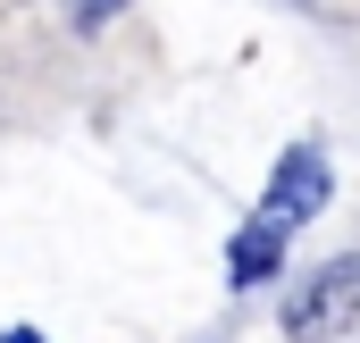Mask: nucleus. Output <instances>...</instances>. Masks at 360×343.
<instances>
[{
	"label": "nucleus",
	"mask_w": 360,
	"mask_h": 343,
	"mask_svg": "<svg viewBox=\"0 0 360 343\" xmlns=\"http://www.w3.org/2000/svg\"><path fill=\"white\" fill-rule=\"evenodd\" d=\"M360 318V252L327 259L310 285H293V302H285V335L293 343H327V335H352Z\"/></svg>",
	"instance_id": "f257e3e1"
},
{
	"label": "nucleus",
	"mask_w": 360,
	"mask_h": 343,
	"mask_svg": "<svg viewBox=\"0 0 360 343\" xmlns=\"http://www.w3.org/2000/svg\"><path fill=\"white\" fill-rule=\"evenodd\" d=\"M327 151L319 143H293L285 160H276V176H269V218L276 226H302V218H319L327 209Z\"/></svg>",
	"instance_id": "f03ea898"
},
{
	"label": "nucleus",
	"mask_w": 360,
	"mask_h": 343,
	"mask_svg": "<svg viewBox=\"0 0 360 343\" xmlns=\"http://www.w3.org/2000/svg\"><path fill=\"white\" fill-rule=\"evenodd\" d=\"M285 235H293V226H276L269 209H260V218L235 235V285H260V276H276V259H285Z\"/></svg>",
	"instance_id": "7ed1b4c3"
},
{
	"label": "nucleus",
	"mask_w": 360,
	"mask_h": 343,
	"mask_svg": "<svg viewBox=\"0 0 360 343\" xmlns=\"http://www.w3.org/2000/svg\"><path fill=\"white\" fill-rule=\"evenodd\" d=\"M109 8H117V0H76V17H84V25H101Z\"/></svg>",
	"instance_id": "20e7f679"
},
{
	"label": "nucleus",
	"mask_w": 360,
	"mask_h": 343,
	"mask_svg": "<svg viewBox=\"0 0 360 343\" xmlns=\"http://www.w3.org/2000/svg\"><path fill=\"white\" fill-rule=\"evenodd\" d=\"M8 343H34V335H8Z\"/></svg>",
	"instance_id": "39448f33"
}]
</instances>
